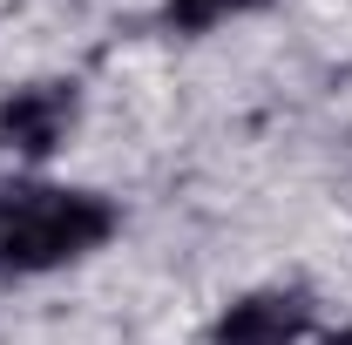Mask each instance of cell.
Wrapping results in <instances>:
<instances>
[{"label": "cell", "instance_id": "cell-1", "mask_svg": "<svg viewBox=\"0 0 352 345\" xmlns=\"http://www.w3.org/2000/svg\"><path fill=\"white\" fill-rule=\"evenodd\" d=\"M122 230V210L102 190L75 183H0V278H47L68 264L95 258L109 237Z\"/></svg>", "mask_w": 352, "mask_h": 345}, {"label": "cell", "instance_id": "cell-2", "mask_svg": "<svg viewBox=\"0 0 352 345\" xmlns=\"http://www.w3.org/2000/svg\"><path fill=\"white\" fill-rule=\"evenodd\" d=\"M82 122V95L75 82H21L0 95V156L47 163Z\"/></svg>", "mask_w": 352, "mask_h": 345}, {"label": "cell", "instance_id": "cell-3", "mask_svg": "<svg viewBox=\"0 0 352 345\" xmlns=\"http://www.w3.org/2000/svg\"><path fill=\"white\" fill-rule=\"evenodd\" d=\"M311 298L305 291H244L210 318V345H305Z\"/></svg>", "mask_w": 352, "mask_h": 345}, {"label": "cell", "instance_id": "cell-4", "mask_svg": "<svg viewBox=\"0 0 352 345\" xmlns=\"http://www.w3.org/2000/svg\"><path fill=\"white\" fill-rule=\"evenodd\" d=\"M251 7H264V0H163V27L170 34H210V27L251 14Z\"/></svg>", "mask_w": 352, "mask_h": 345}, {"label": "cell", "instance_id": "cell-5", "mask_svg": "<svg viewBox=\"0 0 352 345\" xmlns=\"http://www.w3.org/2000/svg\"><path fill=\"white\" fill-rule=\"evenodd\" d=\"M311 345H352V325L346 332H325V339H311Z\"/></svg>", "mask_w": 352, "mask_h": 345}]
</instances>
